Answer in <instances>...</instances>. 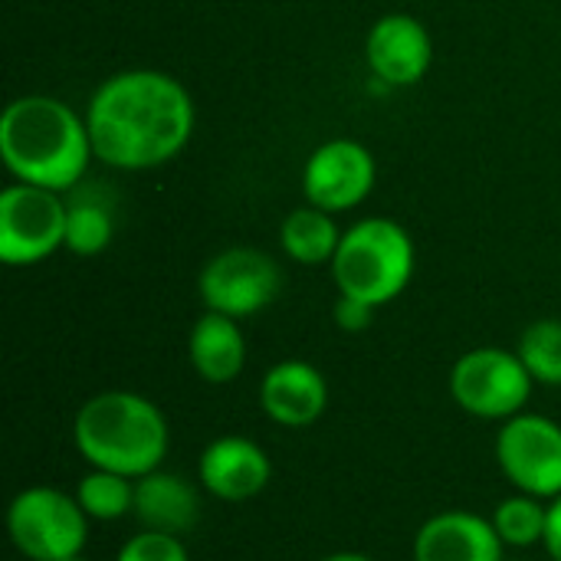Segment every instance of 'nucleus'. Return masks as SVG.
Here are the masks:
<instances>
[{
    "label": "nucleus",
    "mask_w": 561,
    "mask_h": 561,
    "mask_svg": "<svg viewBox=\"0 0 561 561\" xmlns=\"http://www.w3.org/2000/svg\"><path fill=\"white\" fill-rule=\"evenodd\" d=\"M516 355L536 385L561 388V319H539L526 325L516 342Z\"/></svg>",
    "instance_id": "21"
},
{
    "label": "nucleus",
    "mask_w": 561,
    "mask_h": 561,
    "mask_svg": "<svg viewBox=\"0 0 561 561\" xmlns=\"http://www.w3.org/2000/svg\"><path fill=\"white\" fill-rule=\"evenodd\" d=\"M365 59L385 85H417L434 62V39L411 13H385L365 39Z\"/></svg>",
    "instance_id": "12"
},
{
    "label": "nucleus",
    "mask_w": 561,
    "mask_h": 561,
    "mask_svg": "<svg viewBox=\"0 0 561 561\" xmlns=\"http://www.w3.org/2000/svg\"><path fill=\"white\" fill-rule=\"evenodd\" d=\"M0 158L20 184L72 191L95 158L89 125L53 95H20L0 115Z\"/></svg>",
    "instance_id": "2"
},
{
    "label": "nucleus",
    "mask_w": 561,
    "mask_h": 561,
    "mask_svg": "<svg viewBox=\"0 0 561 561\" xmlns=\"http://www.w3.org/2000/svg\"><path fill=\"white\" fill-rule=\"evenodd\" d=\"M342 233L345 230H339L335 214L306 204V207H296L283 217L279 247L299 266H332L335 250L342 243Z\"/></svg>",
    "instance_id": "17"
},
{
    "label": "nucleus",
    "mask_w": 561,
    "mask_h": 561,
    "mask_svg": "<svg viewBox=\"0 0 561 561\" xmlns=\"http://www.w3.org/2000/svg\"><path fill=\"white\" fill-rule=\"evenodd\" d=\"M260 408L279 427H309L329 408V381L312 362H276L260 381Z\"/></svg>",
    "instance_id": "13"
},
{
    "label": "nucleus",
    "mask_w": 561,
    "mask_h": 561,
    "mask_svg": "<svg viewBox=\"0 0 561 561\" xmlns=\"http://www.w3.org/2000/svg\"><path fill=\"white\" fill-rule=\"evenodd\" d=\"M194 122L191 92L161 69L108 76L85 108L95 158L118 171H148L174 161L187 148Z\"/></svg>",
    "instance_id": "1"
},
{
    "label": "nucleus",
    "mask_w": 561,
    "mask_h": 561,
    "mask_svg": "<svg viewBox=\"0 0 561 561\" xmlns=\"http://www.w3.org/2000/svg\"><path fill=\"white\" fill-rule=\"evenodd\" d=\"M493 529L500 533L503 546L513 549H533L542 546L546 539V523H549V506H542L539 496L529 493H513L493 510Z\"/></svg>",
    "instance_id": "19"
},
{
    "label": "nucleus",
    "mask_w": 561,
    "mask_h": 561,
    "mask_svg": "<svg viewBox=\"0 0 561 561\" xmlns=\"http://www.w3.org/2000/svg\"><path fill=\"white\" fill-rule=\"evenodd\" d=\"M141 529L184 539L201 519V490L171 470H151L135 480V513Z\"/></svg>",
    "instance_id": "15"
},
{
    "label": "nucleus",
    "mask_w": 561,
    "mask_h": 561,
    "mask_svg": "<svg viewBox=\"0 0 561 561\" xmlns=\"http://www.w3.org/2000/svg\"><path fill=\"white\" fill-rule=\"evenodd\" d=\"M503 539L493 519L467 510L431 516L414 536V561H503Z\"/></svg>",
    "instance_id": "14"
},
{
    "label": "nucleus",
    "mask_w": 561,
    "mask_h": 561,
    "mask_svg": "<svg viewBox=\"0 0 561 561\" xmlns=\"http://www.w3.org/2000/svg\"><path fill=\"white\" fill-rule=\"evenodd\" d=\"M115 224H112V210L89 197L79 194L76 201L66 204V250L76 256H95L112 243Z\"/></svg>",
    "instance_id": "20"
},
{
    "label": "nucleus",
    "mask_w": 561,
    "mask_h": 561,
    "mask_svg": "<svg viewBox=\"0 0 561 561\" xmlns=\"http://www.w3.org/2000/svg\"><path fill=\"white\" fill-rule=\"evenodd\" d=\"M496 463L516 493L539 500L561 496V424L546 414L523 411L503 421L496 437Z\"/></svg>",
    "instance_id": "9"
},
{
    "label": "nucleus",
    "mask_w": 561,
    "mask_h": 561,
    "mask_svg": "<svg viewBox=\"0 0 561 561\" xmlns=\"http://www.w3.org/2000/svg\"><path fill=\"white\" fill-rule=\"evenodd\" d=\"M549 559L561 561V496L549 503V523H546V539H542Z\"/></svg>",
    "instance_id": "24"
},
{
    "label": "nucleus",
    "mask_w": 561,
    "mask_h": 561,
    "mask_svg": "<svg viewBox=\"0 0 561 561\" xmlns=\"http://www.w3.org/2000/svg\"><path fill=\"white\" fill-rule=\"evenodd\" d=\"M283 289L279 263L256 247H230L217 253L197 276V293L204 309L250 319L276 302Z\"/></svg>",
    "instance_id": "7"
},
{
    "label": "nucleus",
    "mask_w": 561,
    "mask_h": 561,
    "mask_svg": "<svg viewBox=\"0 0 561 561\" xmlns=\"http://www.w3.org/2000/svg\"><path fill=\"white\" fill-rule=\"evenodd\" d=\"M89 516L76 493L56 486H26L10 500L7 533L13 549L30 561H66L82 556Z\"/></svg>",
    "instance_id": "5"
},
{
    "label": "nucleus",
    "mask_w": 561,
    "mask_h": 561,
    "mask_svg": "<svg viewBox=\"0 0 561 561\" xmlns=\"http://www.w3.org/2000/svg\"><path fill=\"white\" fill-rule=\"evenodd\" d=\"M332 319H335V325H339L342 332L358 335V332H365V329L375 322V306H368V302H362V299H352V296H342V293H339V299H335V306H332Z\"/></svg>",
    "instance_id": "23"
},
{
    "label": "nucleus",
    "mask_w": 561,
    "mask_h": 561,
    "mask_svg": "<svg viewBox=\"0 0 561 561\" xmlns=\"http://www.w3.org/2000/svg\"><path fill=\"white\" fill-rule=\"evenodd\" d=\"M187 358L197 378L207 385L237 381L247 365V339L240 332V319L207 309L187 335Z\"/></svg>",
    "instance_id": "16"
},
{
    "label": "nucleus",
    "mask_w": 561,
    "mask_h": 561,
    "mask_svg": "<svg viewBox=\"0 0 561 561\" xmlns=\"http://www.w3.org/2000/svg\"><path fill=\"white\" fill-rule=\"evenodd\" d=\"M66 247V201L59 191L10 184L0 194V260L33 266Z\"/></svg>",
    "instance_id": "8"
},
{
    "label": "nucleus",
    "mask_w": 561,
    "mask_h": 561,
    "mask_svg": "<svg viewBox=\"0 0 561 561\" xmlns=\"http://www.w3.org/2000/svg\"><path fill=\"white\" fill-rule=\"evenodd\" d=\"M115 561H191V556L178 536L141 529L118 549Z\"/></svg>",
    "instance_id": "22"
},
{
    "label": "nucleus",
    "mask_w": 561,
    "mask_h": 561,
    "mask_svg": "<svg viewBox=\"0 0 561 561\" xmlns=\"http://www.w3.org/2000/svg\"><path fill=\"white\" fill-rule=\"evenodd\" d=\"M375 154L362 141L332 138L309 154L302 168V194L306 204L329 214H342L368 201V194L375 191Z\"/></svg>",
    "instance_id": "10"
},
{
    "label": "nucleus",
    "mask_w": 561,
    "mask_h": 561,
    "mask_svg": "<svg viewBox=\"0 0 561 561\" xmlns=\"http://www.w3.org/2000/svg\"><path fill=\"white\" fill-rule=\"evenodd\" d=\"M270 454L240 434H224L201 450L197 483L220 503H247L270 486Z\"/></svg>",
    "instance_id": "11"
},
{
    "label": "nucleus",
    "mask_w": 561,
    "mask_h": 561,
    "mask_svg": "<svg viewBox=\"0 0 561 561\" xmlns=\"http://www.w3.org/2000/svg\"><path fill=\"white\" fill-rule=\"evenodd\" d=\"M319 561H375L371 556H365V552H332V556H325V559Z\"/></svg>",
    "instance_id": "25"
},
{
    "label": "nucleus",
    "mask_w": 561,
    "mask_h": 561,
    "mask_svg": "<svg viewBox=\"0 0 561 561\" xmlns=\"http://www.w3.org/2000/svg\"><path fill=\"white\" fill-rule=\"evenodd\" d=\"M503 561H523V559H503Z\"/></svg>",
    "instance_id": "27"
},
{
    "label": "nucleus",
    "mask_w": 561,
    "mask_h": 561,
    "mask_svg": "<svg viewBox=\"0 0 561 561\" xmlns=\"http://www.w3.org/2000/svg\"><path fill=\"white\" fill-rule=\"evenodd\" d=\"M66 561H89L85 556H72V559H66Z\"/></svg>",
    "instance_id": "26"
},
{
    "label": "nucleus",
    "mask_w": 561,
    "mask_h": 561,
    "mask_svg": "<svg viewBox=\"0 0 561 561\" xmlns=\"http://www.w3.org/2000/svg\"><path fill=\"white\" fill-rule=\"evenodd\" d=\"M72 444L89 467L138 480L161 470L171 431L161 408L145 394L102 391L76 411Z\"/></svg>",
    "instance_id": "3"
},
{
    "label": "nucleus",
    "mask_w": 561,
    "mask_h": 561,
    "mask_svg": "<svg viewBox=\"0 0 561 561\" xmlns=\"http://www.w3.org/2000/svg\"><path fill=\"white\" fill-rule=\"evenodd\" d=\"M414 266L417 250L411 233L388 217H365L342 233L332 260V279L342 296L381 309L411 286Z\"/></svg>",
    "instance_id": "4"
},
{
    "label": "nucleus",
    "mask_w": 561,
    "mask_h": 561,
    "mask_svg": "<svg viewBox=\"0 0 561 561\" xmlns=\"http://www.w3.org/2000/svg\"><path fill=\"white\" fill-rule=\"evenodd\" d=\"M76 500L92 523H118L135 513V480L89 467L76 486Z\"/></svg>",
    "instance_id": "18"
},
{
    "label": "nucleus",
    "mask_w": 561,
    "mask_h": 561,
    "mask_svg": "<svg viewBox=\"0 0 561 561\" xmlns=\"http://www.w3.org/2000/svg\"><path fill=\"white\" fill-rule=\"evenodd\" d=\"M533 375L523 358L506 348H473L450 368V398L460 411L480 421H510L533 398Z\"/></svg>",
    "instance_id": "6"
}]
</instances>
